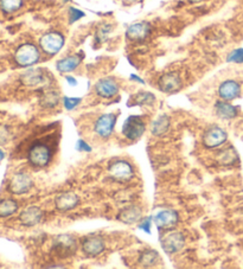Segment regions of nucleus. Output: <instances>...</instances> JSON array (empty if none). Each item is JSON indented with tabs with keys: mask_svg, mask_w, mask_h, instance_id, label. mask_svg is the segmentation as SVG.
Returning a JSON list of instances; mask_svg holds the SVG:
<instances>
[{
	"mask_svg": "<svg viewBox=\"0 0 243 269\" xmlns=\"http://www.w3.org/2000/svg\"><path fill=\"white\" fill-rule=\"evenodd\" d=\"M52 157H54V151L48 144L45 143H35L34 145L30 147L28 153V160L34 167L37 169H44V167L49 166L51 163Z\"/></svg>",
	"mask_w": 243,
	"mask_h": 269,
	"instance_id": "1",
	"label": "nucleus"
},
{
	"mask_svg": "<svg viewBox=\"0 0 243 269\" xmlns=\"http://www.w3.org/2000/svg\"><path fill=\"white\" fill-rule=\"evenodd\" d=\"M39 60H41V51L32 43L22 44L15 52V62L22 68L32 67L37 64Z\"/></svg>",
	"mask_w": 243,
	"mask_h": 269,
	"instance_id": "2",
	"label": "nucleus"
},
{
	"mask_svg": "<svg viewBox=\"0 0 243 269\" xmlns=\"http://www.w3.org/2000/svg\"><path fill=\"white\" fill-rule=\"evenodd\" d=\"M64 36L60 32L50 31L44 34L39 39V47L44 54L49 56H55L64 47Z\"/></svg>",
	"mask_w": 243,
	"mask_h": 269,
	"instance_id": "3",
	"label": "nucleus"
},
{
	"mask_svg": "<svg viewBox=\"0 0 243 269\" xmlns=\"http://www.w3.org/2000/svg\"><path fill=\"white\" fill-rule=\"evenodd\" d=\"M146 130V123L143 120V117L139 115H131L128 116L123 124L124 137L131 141L139 140L144 136Z\"/></svg>",
	"mask_w": 243,
	"mask_h": 269,
	"instance_id": "4",
	"label": "nucleus"
},
{
	"mask_svg": "<svg viewBox=\"0 0 243 269\" xmlns=\"http://www.w3.org/2000/svg\"><path fill=\"white\" fill-rule=\"evenodd\" d=\"M108 172L113 179L117 182L126 183L133 179L134 177V167L132 164L125 159H116L111 162L108 166Z\"/></svg>",
	"mask_w": 243,
	"mask_h": 269,
	"instance_id": "5",
	"label": "nucleus"
},
{
	"mask_svg": "<svg viewBox=\"0 0 243 269\" xmlns=\"http://www.w3.org/2000/svg\"><path fill=\"white\" fill-rule=\"evenodd\" d=\"M185 236L183 232L177 230H171L166 234H164L160 238V244H162L163 250L166 254H177L185 247Z\"/></svg>",
	"mask_w": 243,
	"mask_h": 269,
	"instance_id": "6",
	"label": "nucleus"
},
{
	"mask_svg": "<svg viewBox=\"0 0 243 269\" xmlns=\"http://www.w3.org/2000/svg\"><path fill=\"white\" fill-rule=\"evenodd\" d=\"M226 140H228V133L222 127L218 126L210 127L205 130L202 138L203 146L208 150L218 149V147L224 145Z\"/></svg>",
	"mask_w": 243,
	"mask_h": 269,
	"instance_id": "7",
	"label": "nucleus"
},
{
	"mask_svg": "<svg viewBox=\"0 0 243 269\" xmlns=\"http://www.w3.org/2000/svg\"><path fill=\"white\" fill-rule=\"evenodd\" d=\"M34 188V180L26 172H18L12 176L9 183V191L13 195H25Z\"/></svg>",
	"mask_w": 243,
	"mask_h": 269,
	"instance_id": "8",
	"label": "nucleus"
},
{
	"mask_svg": "<svg viewBox=\"0 0 243 269\" xmlns=\"http://www.w3.org/2000/svg\"><path fill=\"white\" fill-rule=\"evenodd\" d=\"M117 116L113 113H106L100 115L95 121L94 132L102 139H107L111 136L114 128H115Z\"/></svg>",
	"mask_w": 243,
	"mask_h": 269,
	"instance_id": "9",
	"label": "nucleus"
},
{
	"mask_svg": "<svg viewBox=\"0 0 243 269\" xmlns=\"http://www.w3.org/2000/svg\"><path fill=\"white\" fill-rule=\"evenodd\" d=\"M81 249L87 256L95 257L101 255L106 249V242L100 236H85L81 241Z\"/></svg>",
	"mask_w": 243,
	"mask_h": 269,
	"instance_id": "10",
	"label": "nucleus"
},
{
	"mask_svg": "<svg viewBox=\"0 0 243 269\" xmlns=\"http://www.w3.org/2000/svg\"><path fill=\"white\" fill-rule=\"evenodd\" d=\"M94 89L97 96L102 98H111L119 94L120 87L115 78L103 77L96 82Z\"/></svg>",
	"mask_w": 243,
	"mask_h": 269,
	"instance_id": "11",
	"label": "nucleus"
},
{
	"mask_svg": "<svg viewBox=\"0 0 243 269\" xmlns=\"http://www.w3.org/2000/svg\"><path fill=\"white\" fill-rule=\"evenodd\" d=\"M153 222L158 229H173L178 224L179 215L176 210L163 209L153 216Z\"/></svg>",
	"mask_w": 243,
	"mask_h": 269,
	"instance_id": "12",
	"label": "nucleus"
},
{
	"mask_svg": "<svg viewBox=\"0 0 243 269\" xmlns=\"http://www.w3.org/2000/svg\"><path fill=\"white\" fill-rule=\"evenodd\" d=\"M78 204H80V197L73 191L62 192L55 198V208L62 212L71 211L77 208Z\"/></svg>",
	"mask_w": 243,
	"mask_h": 269,
	"instance_id": "13",
	"label": "nucleus"
},
{
	"mask_svg": "<svg viewBox=\"0 0 243 269\" xmlns=\"http://www.w3.org/2000/svg\"><path fill=\"white\" fill-rule=\"evenodd\" d=\"M158 88L165 94H175L182 88V78L177 73H166L160 76Z\"/></svg>",
	"mask_w": 243,
	"mask_h": 269,
	"instance_id": "14",
	"label": "nucleus"
},
{
	"mask_svg": "<svg viewBox=\"0 0 243 269\" xmlns=\"http://www.w3.org/2000/svg\"><path fill=\"white\" fill-rule=\"evenodd\" d=\"M151 34V24L147 22H138L130 25L126 30V37L130 41L140 42L149 37Z\"/></svg>",
	"mask_w": 243,
	"mask_h": 269,
	"instance_id": "15",
	"label": "nucleus"
},
{
	"mask_svg": "<svg viewBox=\"0 0 243 269\" xmlns=\"http://www.w3.org/2000/svg\"><path fill=\"white\" fill-rule=\"evenodd\" d=\"M241 95V86L234 80L222 82L218 87V96L224 101H232Z\"/></svg>",
	"mask_w": 243,
	"mask_h": 269,
	"instance_id": "16",
	"label": "nucleus"
},
{
	"mask_svg": "<svg viewBox=\"0 0 243 269\" xmlns=\"http://www.w3.org/2000/svg\"><path fill=\"white\" fill-rule=\"evenodd\" d=\"M43 218V211L38 206H29L23 210L19 215V221L25 226H35L41 223Z\"/></svg>",
	"mask_w": 243,
	"mask_h": 269,
	"instance_id": "17",
	"label": "nucleus"
},
{
	"mask_svg": "<svg viewBox=\"0 0 243 269\" xmlns=\"http://www.w3.org/2000/svg\"><path fill=\"white\" fill-rule=\"evenodd\" d=\"M143 218V209L138 205H130L121 210L117 215V219L125 224H136Z\"/></svg>",
	"mask_w": 243,
	"mask_h": 269,
	"instance_id": "18",
	"label": "nucleus"
},
{
	"mask_svg": "<svg viewBox=\"0 0 243 269\" xmlns=\"http://www.w3.org/2000/svg\"><path fill=\"white\" fill-rule=\"evenodd\" d=\"M54 247L56 248V250L61 251V254H70V252L76 250V238H75L73 235L68 234L58 235L57 237L55 238Z\"/></svg>",
	"mask_w": 243,
	"mask_h": 269,
	"instance_id": "19",
	"label": "nucleus"
},
{
	"mask_svg": "<svg viewBox=\"0 0 243 269\" xmlns=\"http://www.w3.org/2000/svg\"><path fill=\"white\" fill-rule=\"evenodd\" d=\"M82 60H83V55L82 54L68 56V57L57 61V63H56V69H57L58 73L61 74L71 73V71H74L75 69L80 67Z\"/></svg>",
	"mask_w": 243,
	"mask_h": 269,
	"instance_id": "20",
	"label": "nucleus"
},
{
	"mask_svg": "<svg viewBox=\"0 0 243 269\" xmlns=\"http://www.w3.org/2000/svg\"><path fill=\"white\" fill-rule=\"evenodd\" d=\"M215 113L219 119L231 120L237 115V108L229 103V101H217L215 103Z\"/></svg>",
	"mask_w": 243,
	"mask_h": 269,
	"instance_id": "21",
	"label": "nucleus"
},
{
	"mask_svg": "<svg viewBox=\"0 0 243 269\" xmlns=\"http://www.w3.org/2000/svg\"><path fill=\"white\" fill-rule=\"evenodd\" d=\"M171 126V119L166 114H162L157 119L151 122V133L154 137H163L164 134L169 132Z\"/></svg>",
	"mask_w": 243,
	"mask_h": 269,
	"instance_id": "22",
	"label": "nucleus"
},
{
	"mask_svg": "<svg viewBox=\"0 0 243 269\" xmlns=\"http://www.w3.org/2000/svg\"><path fill=\"white\" fill-rule=\"evenodd\" d=\"M237 152H236L232 146L218 151L217 156H216V162L222 166H232L237 163Z\"/></svg>",
	"mask_w": 243,
	"mask_h": 269,
	"instance_id": "23",
	"label": "nucleus"
},
{
	"mask_svg": "<svg viewBox=\"0 0 243 269\" xmlns=\"http://www.w3.org/2000/svg\"><path fill=\"white\" fill-rule=\"evenodd\" d=\"M157 101L156 95L150 91H139L130 100V106H151Z\"/></svg>",
	"mask_w": 243,
	"mask_h": 269,
	"instance_id": "24",
	"label": "nucleus"
},
{
	"mask_svg": "<svg viewBox=\"0 0 243 269\" xmlns=\"http://www.w3.org/2000/svg\"><path fill=\"white\" fill-rule=\"evenodd\" d=\"M21 80L26 86H38V84L44 82L45 76L44 74H42L41 69H32V70H29L25 74H23Z\"/></svg>",
	"mask_w": 243,
	"mask_h": 269,
	"instance_id": "25",
	"label": "nucleus"
},
{
	"mask_svg": "<svg viewBox=\"0 0 243 269\" xmlns=\"http://www.w3.org/2000/svg\"><path fill=\"white\" fill-rule=\"evenodd\" d=\"M19 204L12 198H5L0 201V218H8L18 211Z\"/></svg>",
	"mask_w": 243,
	"mask_h": 269,
	"instance_id": "26",
	"label": "nucleus"
},
{
	"mask_svg": "<svg viewBox=\"0 0 243 269\" xmlns=\"http://www.w3.org/2000/svg\"><path fill=\"white\" fill-rule=\"evenodd\" d=\"M160 262V256L158 251L153 250V249H146L140 254L139 263L143 267H154Z\"/></svg>",
	"mask_w": 243,
	"mask_h": 269,
	"instance_id": "27",
	"label": "nucleus"
},
{
	"mask_svg": "<svg viewBox=\"0 0 243 269\" xmlns=\"http://www.w3.org/2000/svg\"><path fill=\"white\" fill-rule=\"evenodd\" d=\"M23 0H0V9L5 13H15L21 10Z\"/></svg>",
	"mask_w": 243,
	"mask_h": 269,
	"instance_id": "28",
	"label": "nucleus"
},
{
	"mask_svg": "<svg viewBox=\"0 0 243 269\" xmlns=\"http://www.w3.org/2000/svg\"><path fill=\"white\" fill-rule=\"evenodd\" d=\"M60 102V95H58L57 91L51 90V91H47L43 96L41 103L43 107L45 108H54Z\"/></svg>",
	"mask_w": 243,
	"mask_h": 269,
	"instance_id": "29",
	"label": "nucleus"
},
{
	"mask_svg": "<svg viewBox=\"0 0 243 269\" xmlns=\"http://www.w3.org/2000/svg\"><path fill=\"white\" fill-rule=\"evenodd\" d=\"M226 62L228 63H236L241 64L243 63V48H238L232 50L230 54L226 57Z\"/></svg>",
	"mask_w": 243,
	"mask_h": 269,
	"instance_id": "30",
	"label": "nucleus"
},
{
	"mask_svg": "<svg viewBox=\"0 0 243 269\" xmlns=\"http://www.w3.org/2000/svg\"><path fill=\"white\" fill-rule=\"evenodd\" d=\"M82 102V98L81 97H68L65 96L63 98V106L65 108V110L71 111L74 110L75 108H77L80 106Z\"/></svg>",
	"mask_w": 243,
	"mask_h": 269,
	"instance_id": "31",
	"label": "nucleus"
},
{
	"mask_svg": "<svg viewBox=\"0 0 243 269\" xmlns=\"http://www.w3.org/2000/svg\"><path fill=\"white\" fill-rule=\"evenodd\" d=\"M84 12H82L81 10H78L76 8H69L68 11V17H69V23L70 24H74L77 21H80L81 18L84 17Z\"/></svg>",
	"mask_w": 243,
	"mask_h": 269,
	"instance_id": "32",
	"label": "nucleus"
},
{
	"mask_svg": "<svg viewBox=\"0 0 243 269\" xmlns=\"http://www.w3.org/2000/svg\"><path fill=\"white\" fill-rule=\"evenodd\" d=\"M152 222H153V217H151V216H147V217H143L140 219L139 223V229L140 230L145 231L146 234H151V231H152V229H151V226H152Z\"/></svg>",
	"mask_w": 243,
	"mask_h": 269,
	"instance_id": "33",
	"label": "nucleus"
},
{
	"mask_svg": "<svg viewBox=\"0 0 243 269\" xmlns=\"http://www.w3.org/2000/svg\"><path fill=\"white\" fill-rule=\"evenodd\" d=\"M75 150L78 151V152L90 153L91 152V146L87 143V141H84L83 139H78L76 141V145H75Z\"/></svg>",
	"mask_w": 243,
	"mask_h": 269,
	"instance_id": "34",
	"label": "nucleus"
},
{
	"mask_svg": "<svg viewBox=\"0 0 243 269\" xmlns=\"http://www.w3.org/2000/svg\"><path fill=\"white\" fill-rule=\"evenodd\" d=\"M111 30V26L110 25H104L103 28H101L100 30H98L97 35H96V39L98 42H103L104 39L107 37V34Z\"/></svg>",
	"mask_w": 243,
	"mask_h": 269,
	"instance_id": "35",
	"label": "nucleus"
},
{
	"mask_svg": "<svg viewBox=\"0 0 243 269\" xmlns=\"http://www.w3.org/2000/svg\"><path fill=\"white\" fill-rule=\"evenodd\" d=\"M130 80L132 81V82H137V83H140V84H145V81L143 80V78L138 76V75L136 74H131V76H130Z\"/></svg>",
	"mask_w": 243,
	"mask_h": 269,
	"instance_id": "36",
	"label": "nucleus"
},
{
	"mask_svg": "<svg viewBox=\"0 0 243 269\" xmlns=\"http://www.w3.org/2000/svg\"><path fill=\"white\" fill-rule=\"evenodd\" d=\"M65 80H67V82L69 83V86L71 87H75L77 86V80L73 76H65Z\"/></svg>",
	"mask_w": 243,
	"mask_h": 269,
	"instance_id": "37",
	"label": "nucleus"
},
{
	"mask_svg": "<svg viewBox=\"0 0 243 269\" xmlns=\"http://www.w3.org/2000/svg\"><path fill=\"white\" fill-rule=\"evenodd\" d=\"M4 158H5V153H4V151L0 150V163H2L3 160H4Z\"/></svg>",
	"mask_w": 243,
	"mask_h": 269,
	"instance_id": "38",
	"label": "nucleus"
},
{
	"mask_svg": "<svg viewBox=\"0 0 243 269\" xmlns=\"http://www.w3.org/2000/svg\"><path fill=\"white\" fill-rule=\"evenodd\" d=\"M191 4H198V3H202V2H205V0H189Z\"/></svg>",
	"mask_w": 243,
	"mask_h": 269,
	"instance_id": "39",
	"label": "nucleus"
},
{
	"mask_svg": "<svg viewBox=\"0 0 243 269\" xmlns=\"http://www.w3.org/2000/svg\"><path fill=\"white\" fill-rule=\"evenodd\" d=\"M62 2H65V3H67V2H69V0H62Z\"/></svg>",
	"mask_w": 243,
	"mask_h": 269,
	"instance_id": "40",
	"label": "nucleus"
}]
</instances>
